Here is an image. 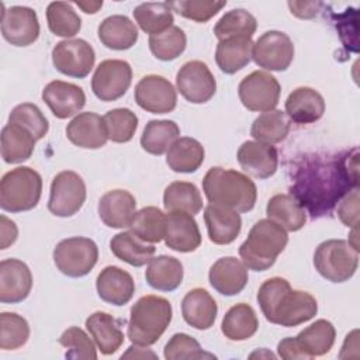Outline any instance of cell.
<instances>
[{"instance_id": "43", "label": "cell", "mask_w": 360, "mask_h": 360, "mask_svg": "<svg viewBox=\"0 0 360 360\" xmlns=\"http://www.w3.org/2000/svg\"><path fill=\"white\" fill-rule=\"evenodd\" d=\"M257 28V21L253 14L245 8H233L225 13L214 27L215 37L222 41L228 38H252Z\"/></svg>"}, {"instance_id": "22", "label": "cell", "mask_w": 360, "mask_h": 360, "mask_svg": "<svg viewBox=\"0 0 360 360\" xmlns=\"http://www.w3.org/2000/svg\"><path fill=\"white\" fill-rule=\"evenodd\" d=\"M68 139L83 149L103 148L108 141L104 118L96 112H79L66 127Z\"/></svg>"}, {"instance_id": "14", "label": "cell", "mask_w": 360, "mask_h": 360, "mask_svg": "<svg viewBox=\"0 0 360 360\" xmlns=\"http://www.w3.org/2000/svg\"><path fill=\"white\" fill-rule=\"evenodd\" d=\"M94 60L93 46L80 38L60 41L52 49V63L65 76L84 79L91 72Z\"/></svg>"}, {"instance_id": "54", "label": "cell", "mask_w": 360, "mask_h": 360, "mask_svg": "<svg viewBox=\"0 0 360 360\" xmlns=\"http://www.w3.org/2000/svg\"><path fill=\"white\" fill-rule=\"evenodd\" d=\"M18 229L14 221L8 219L6 215L0 217V248L7 249L17 240Z\"/></svg>"}, {"instance_id": "21", "label": "cell", "mask_w": 360, "mask_h": 360, "mask_svg": "<svg viewBox=\"0 0 360 360\" xmlns=\"http://www.w3.org/2000/svg\"><path fill=\"white\" fill-rule=\"evenodd\" d=\"M236 158L243 172L256 179H269L277 172L278 153L273 145L246 141L239 146Z\"/></svg>"}, {"instance_id": "25", "label": "cell", "mask_w": 360, "mask_h": 360, "mask_svg": "<svg viewBox=\"0 0 360 360\" xmlns=\"http://www.w3.org/2000/svg\"><path fill=\"white\" fill-rule=\"evenodd\" d=\"M135 212V197L127 190H110L98 201V217L108 228H129Z\"/></svg>"}, {"instance_id": "5", "label": "cell", "mask_w": 360, "mask_h": 360, "mask_svg": "<svg viewBox=\"0 0 360 360\" xmlns=\"http://www.w3.org/2000/svg\"><path fill=\"white\" fill-rule=\"evenodd\" d=\"M173 309L169 300L159 295H143L131 308L127 335L134 345L156 343L172 321Z\"/></svg>"}, {"instance_id": "7", "label": "cell", "mask_w": 360, "mask_h": 360, "mask_svg": "<svg viewBox=\"0 0 360 360\" xmlns=\"http://www.w3.org/2000/svg\"><path fill=\"white\" fill-rule=\"evenodd\" d=\"M336 330L332 322L318 319L294 338L278 342L277 352L284 360H309L329 353L335 343Z\"/></svg>"}, {"instance_id": "4", "label": "cell", "mask_w": 360, "mask_h": 360, "mask_svg": "<svg viewBox=\"0 0 360 360\" xmlns=\"http://www.w3.org/2000/svg\"><path fill=\"white\" fill-rule=\"evenodd\" d=\"M288 242L287 231L270 218L257 221L239 248V256L249 270L270 269Z\"/></svg>"}, {"instance_id": "8", "label": "cell", "mask_w": 360, "mask_h": 360, "mask_svg": "<svg viewBox=\"0 0 360 360\" xmlns=\"http://www.w3.org/2000/svg\"><path fill=\"white\" fill-rule=\"evenodd\" d=\"M316 271L332 283H345L352 278L359 266V250L343 239H329L318 245L314 253Z\"/></svg>"}, {"instance_id": "9", "label": "cell", "mask_w": 360, "mask_h": 360, "mask_svg": "<svg viewBox=\"0 0 360 360\" xmlns=\"http://www.w3.org/2000/svg\"><path fill=\"white\" fill-rule=\"evenodd\" d=\"M98 260L96 242L84 236H72L60 240L53 249L56 269L68 277H83L89 274Z\"/></svg>"}, {"instance_id": "17", "label": "cell", "mask_w": 360, "mask_h": 360, "mask_svg": "<svg viewBox=\"0 0 360 360\" xmlns=\"http://www.w3.org/2000/svg\"><path fill=\"white\" fill-rule=\"evenodd\" d=\"M1 13V35L14 46H28L39 37V21L31 7L13 6Z\"/></svg>"}, {"instance_id": "47", "label": "cell", "mask_w": 360, "mask_h": 360, "mask_svg": "<svg viewBox=\"0 0 360 360\" xmlns=\"http://www.w3.org/2000/svg\"><path fill=\"white\" fill-rule=\"evenodd\" d=\"M108 139L117 143L129 142L138 128V117L129 108H114L103 117Z\"/></svg>"}, {"instance_id": "12", "label": "cell", "mask_w": 360, "mask_h": 360, "mask_svg": "<svg viewBox=\"0 0 360 360\" xmlns=\"http://www.w3.org/2000/svg\"><path fill=\"white\" fill-rule=\"evenodd\" d=\"M252 59L266 70H287L294 59V44L285 32L266 31L253 44Z\"/></svg>"}, {"instance_id": "32", "label": "cell", "mask_w": 360, "mask_h": 360, "mask_svg": "<svg viewBox=\"0 0 360 360\" xmlns=\"http://www.w3.org/2000/svg\"><path fill=\"white\" fill-rule=\"evenodd\" d=\"M184 270L179 259L160 255L152 257L148 263L145 278L146 283L158 291H173L183 281Z\"/></svg>"}, {"instance_id": "52", "label": "cell", "mask_w": 360, "mask_h": 360, "mask_svg": "<svg viewBox=\"0 0 360 360\" xmlns=\"http://www.w3.org/2000/svg\"><path fill=\"white\" fill-rule=\"evenodd\" d=\"M338 217L349 228H357L359 222V187L352 188L338 202Z\"/></svg>"}, {"instance_id": "30", "label": "cell", "mask_w": 360, "mask_h": 360, "mask_svg": "<svg viewBox=\"0 0 360 360\" xmlns=\"http://www.w3.org/2000/svg\"><path fill=\"white\" fill-rule=\"evenodd\" d=\"M97 34L101 44L114 51L129 49L138 41V28L135 22L121 14L104 18L98 25Z\"/></svg>"}, {"instance_id": "38", "label": "cell", "mask_w": 360, "mask_h": 360, "mask_svg": "<svg viewBox=\"0 0 360 360\" xmlns=\"http://www.w3.org/2000/svg\"><path fill=\"white\" fill-rule=\"evenodd\" d=\"M180 128L172 120H150L142 132L141 146L150 155L160 156L179 138Z\"/></svg>"}, {"instance_id": "42", "label": "cell", "mask_w": 360, "mask_h": 360, "mask_svg": "<svg viewBox=\"0 0 360 360\" xmlns=\"http://www.w3.org/2000/svg\"><path fill=\"white\" fill-rule=\"evenodd\" d=\"M132 14L139 28L149 35L166 31L174 20L167 3H142L134 8Z\"/></svg>"}, {"instance_id": "20", "label": "cell", "mask_w": 360, "mask_h": 360, "mask_svg": "<svg viewBox=\"0 0 360 360\" xmlns=\"http://www.w3.org/2000/svg\"><path fill=\"white\" fill-rule=\"evenodd\" d=\"M163 239L167 248L180 253L194 252L201 245V233L197 221L191 214L183 211L167 212Z\"/></svg>"}, {"instance_id": "34", "label": "cell", "mask_w": 360, "mask_h": 360, "mask_svg": "<svg viewBox=\"0 0 360 360\" xmlns=\"http://www.w3.org/2000/svg\"><path fill=\"white\" fill-rule=\"evenodd\" d=\"M253 42L252 38H228L222 39L217 45L215 62L218 68L226 73L233 75L243 69L252 59Z\"/></svg>"}, {"instance_id": "31", "label": "cell", "mask_w": 360, "mask_h": 360, "mask_svg": "<svg viewBox=\"0 0 360 360\" xmlns=\"http://www.w3.org/2000/svg\"><path fill=\"white\" fill-rule=\"evenodd\" d=\"M35 136L22 125L8 122L1 129V158L6 163L15 165L31 158L35 148Z\"/></svg>"}, {"instance_id": "19", "label": "cell", "mask_w": 360, "mask_h": 360, "mask_svg": "<svg viewBox=\"0 0 360 360\" xmlns=\"http://www.w3.org/2000/svg\"><path fill=\"white\" fill-rule=\"evenodd\" d=\"M42 100L56 118L65 120L76 115L84 107L86 94L77 84L52 80L42 90Z\"/></svg>"}, {"instance_id": "28", "label": "cell", "mask_w": 360, "mask_h": 360, "mask_svg": "<svg viewBox=\"0 0 360 360\" xmlns=\"http://www.w3.org/2000/svg\"><path fill=\"white\" fill-rule=\"evenodd\" d=\"M218 307L211 294L204 288L190 290L181 301V315L184 321L198 329H210L217 319Z\"/></svg>"}, {"instance_id": "41", "label": "cell", "mask_w": 360, "mask_h": 360, "mask_svg": "<svg viewBox=\"0 0 360 360\" xmlns=\"http://www.w3.org/2000/svg\"><path fill=\"white\" fill-rule=\"evenodd\" d=\"M129 229L148 243L160 242L166 232V215L158 207H143L135 212Z\"/></svg>"}, {"instance_id": "33", "label": "cell", "mask_w": 360, "mask_h": 360, "mask_svg": "<svg viewBox=\"0 0 360 360\" xmlns=\"http://www.w3.org/2000/svg\"><path fill=\"white\" fill-rule=\"evenodd\" d=\"M204 146L194 138H177L166 155L167 166L176 173H193L204 162Z\"/></svg>"}, {"instance_id": "2", "label": "cell", "mask_w": 360, "mask_h": 360, "mask_svg": "<svg viewBox=\"0 0 360 360\" xmlns=\"http://www.w3.org/2000/svg\"><path fill=\"white\" fill-rule=\"evenodd\" d=\"M257 302L270 323L285 328L298 326L318 312L316 300L307 291L292 290L283 277L266 280L257 291Z\"/></svg>"}, {"instance_id": "10", "label": "cell", "mask_w": 360, "mask_h": 360, "mask_svg": "<svg viewBox=\"0 0 360 360\" xmlns=\"http://www.w3.org/2000/svg\"><path fill=\"white\" fill-rule=\"evenodd\" d=\"M86 194V184L82 176L72 170H63L51 183L48 210L55 217H72L83 207Z\"/></svg>"}, {"instance_id": "35", "label": "cell", "mask_w": 360, "mask_h": 360, "mask_svg": "<svg viewBox=\"0 0 360 360\" xmlns=\"http://www.w3.org/2000/svg\"><path fill=\"white\" fill-rule=\"evenodd\" d=\"M267 217L281 225L285 231L297 232L307 222L304 207L291 194H276L267 201Z\"/></svg>"}, {"instance_id": "1", "label": "cell", "mask_w": 360, "mask_h": 360, "mask_svg": "<svg viewBox=\"0 0 360 360\" xmlns=\"http://www.w3.org/2000/svg\"><path fill=\"white\" fill-rule=\"evenodd\" d=\"M359 152L333 158H307L294 173L291 195L312 218L329 214L352 188L359 187ZM304 208V210H305Z\"/></svg>"}, {"instance_id": "53", "label": "cell", "mask_w": 360, "mask_h": 360, "mask_svg": "<svg viewBox=\"0 0 360 360\" xmlns=\"http://www.w3.org/2000/svg\"><path fill=\"white\" fill-rule=\"evenodd\" d=\"M288 7L294 15L298 18H312L318 14L322 3L319 1H288Z\"/></svg>"}, {"instance_id": "27", "label": "cell", "mask_w": 360, "mask_h": 360, "mask_svg": "<svg viewBox=\"0 0 360 360\" xmlns=\"http://www.w3.org/2000/svg\"><path fill=\"white\" fill-rule=\"evenodd\" d=\"M325 112V100L312 87H297L285 100V114L295 124H312Z\"/></svg>"}, {"instance_id": "29", "label": "cell", "mask_w": 360, "mask_h": 360, "mask_svg": "<svg viewBox=\"0 0 360 360\" xmlns=\"http://www.w3.org/2000/svg\"><path fill=\"white\" fill-rule=\"evenodd\" d=\"M86 329L93 338L97 349L105 356L115 353L124 343L120 321L107 312L97 311L91 314L86 319Z\"/></svg>"}, {"instance_id": "26", "label": "cell", "mask_w": 360, "mask_h": 360, "mask_svg": "<svg viewBox=\"0 0 360 360\" xmlns=\"http://www.w3.org/2000/svg\"><path fill=\"white\" fill-rule=\"evenodd\" d=\"M204 221L208 238L215 245L232 243L242 228V218L238 211L217 204H208L205 207Z\"/></svg>"}, {"instance_id": "23", "label": "cell", "mask_w": 360, "mask_h": 360, "mask_svg": "<svg viewBox=\"0 0 360 360\" xmlns=\"http://www.w3.org/2000/svg\"><path fill=\"white\" fill-rule=\"evenodd\" d=\"M98 297L111 305L121 307L128 304L135 292V281L132 276L117 266L104 267L96 280Z\"/></svg>"}, {"instance_id": "39", "label": "cell", "mask_w": 360, "mask_h": 360, "mask_svg": "<svg viewBox=\"0 0 360 360\" xmlns=\"http://www.w3.org/2000/svg\"><path fill=\"white\" fill-rule=\"evenodd\" d=\"M290 118L281 110H271L262 112L252 124L250 135L263 143L283 142L290 132Z\"/></svg>"}, {"instance_id": "36", "label": "cell", "mask_w": 360, "mask_h": 360, "mask_svg": "<svg viewBox=\"0 0 360 360\" xmlns=\"http://www.w3.org/2000/svg\"><path fill=\"white\" fill-rule=\"evenodd\" d=\"M110 249L117 259L134 267H141L149 263L156 250L153 245L139 239L131 231L114 235L110 240Z\"/></svg>"}, {"instance_id": "49", "label": "cell", "mask_w": 360, "mask_h": 360, "mask_svg": "<svg viewBox=\"0 0 360 360\" xmlns=\"http://www.w3.org/2000/svg\"><path fill=\"white\" fill-rule=\"evenodd\" d=\"M59 343L66 347V359L75 360H96L97 352L94 342L87 336V333L77 328H68L59 338Z\"/></svg>"}, {"instance_id": "18", "label": "cell", "mask_w": 360, "mask_h": 360, "mask_svg": "<svg viewBox=\"0 0 360 360\" xmlns=\"http://www.w3.org/2000/svg\"><path fill=\"white\" fill-rule=\"evenodd\" d=\"M32 288L30 267L20 259H4L0 262V301L17 304L24 301Z\"/></svg>"}, {"instance_id": "51", "label": "cell", "mask_w": 360, "mask_h": 360, "mask_svg": "<svg viewBox=\"0 0 360 360\" xmlns=\"http://www.w3.org/2000/svg\"><path fill=\"white\" fill-rule=\"evenodd\" d=\"M163 356L167 360H191V359H215L214 354L201 349L200 343L187 333H174L166 343Z\"/></svg>"}, {"instance_id": "44", "label": "cell", "mask_w": 360, "mask_h": 360, "mask_svg": "<svg viewBox=\"0 0 360 360\" xmlns=\"http://www.w3.org/2000/svg\"><path fill=\"white\" fill-rule=\"evenodd\" d=\"M46 21L52 34L62 38L75 37L82 28V20L70 3L52 1L46 7Z\"/></svg>"}, {"instance_id": "11", "label": "cell", "mask_w": 360, "mask_h": 360, "mask_svg": "<svg viewBox=\"0 0 360 360\" xmlns=\"http://www.w3.org/2000/svg\"><path fill=\"white\" fill-rule=\"evenodd\" d=\"M280 93L278 80L264 70L249 73L238 86L239 100L249 111L266 112L274 110L278 104Z\"/></svg>"}, {"instance_id": "13", "label": "cell", "mask_w": 360, "mask_h": 360, "mask_svg": "<svg viewBox=\"0 0 360 360\" xmlns=\"http://www.w3.org/2000/svg\"><path fill=\"white\" fill-rule=\"evenodd\" d=\"M132 82V69L127 60L107 59L94 70L91 90L101 101H115L129 89Z\"/></svg>"}, {"instance_id": "6", "label": "cell", "mask_w": 360, "mask_h": 360, "mask_svg": "<svg viewBox=\"0 0 360 360\" xmlns=\"http://www.w3.org/2000/svg\"><path fill=\"white\" fill-rule=\"evenodd\" d=\"M42 194L41 174L20 166L7 172L0 181V207L7 212H24L35 208Z\"/></svg>"}, {"instance_id": "40", "label": "cell", "mask_w": 360, "mask_h": 360, "mask_svg": "<svg viewBox=\"0 0 360 360\" xmlns=\"http://www.w3.org/2000/svg\"><path fill=\"white\" fill-rule=\"evenodd\" d=\"M163 205L166 211H183L193 217L202 208V198L195 184L190 181H173L163 193Z\"/></svg>"}, {"instance_id": "55", "label": "cell", "mask_w": 360, "mask_h": 360, "mask_svg": "<svg viewBox=\"0 0 360 360\" xmlns=\"http://www.w3.org/2000/svg\"><path fill=\"white\" fill-rule=\"evenodd\" d=\"M75 4L87 14H94L103 7V1H76Z\"/></svg>"}, {"instance_id": "45", "label": "cell", "mask_w": 360, "mask_h": 360, "mask_svg": "<svg viewBox=\"0 0 360 360\" xmlns=\"http://www.w3.org/2000/svg\"><path fill=\"white\" fill-rule=\"evenodd\" d=\"M187 46V38L184 31L177 27L172 25L163 32L155 34L149 37V49L153 56L159 60L169 62L179 58Z\"/></svg>"}, {"instance_id": "16", "label": "cell", "mask_w": 360, "mask_h": 360, "mask_svg": "<svg viewBox=\"0 0 360 360\" xmlns=\"http://www.w3.org/2000/svg\"><path fill=\"white\" fill-rule=\"evenodd\" d=\"M136 104L152 114H167L176 108L177 94L173 84L163 76H143L135 86Z\"/></svg>"}, {"instance_id": "48", "label": "cell", "mask_w": 360, "mask_h": 360, "mask_svg": "<svg viewBox=\"0 0 360 360\" xmlns=\"http://www.w3.org/2000/svg\"><path fill=\"white\" fill-rule=\"evenodd\" d=\"M8 122L22 125L35 136L37 141L42 139L49 131L46 117L42 114L38 105L32 103H22L15 105L8 115Z\"/></svg>"}, {"instance_id": "15", "label": "cell", "mask_w": 360, "mask_h": 360, "mask_svg": "<svg viewBox=\"0 0 360 360\" xmlns=\"http://www.w3.org/2000/svg\"><path fill=\"white\" fill-rule=\"evenodd\" d=\"M176 86L180 94L193 104L207 103L217 91L215 77L201 60L186 62L176 75Z\"/></svg>"}, {"instance_id": "50", "label": "cell", "mask_w": 360, "mask_h": 360, "mask_svg": "<svg viewBox=\"0 0 360 360\" xmlns=\"http://www.w3.org/2000/svg\"><path fill=\"white\" fill-rule=\"evenodd\" d=\"M169 7L176 11L179 15L197 21L205 22L214 15L218 14L225 6L226 1H212V0H179L167 1Z\"/></svg>"}, {"instance_id": "37", "label": "cell", "mask_w": 360, "mask_h": 360, "mask_svg": "<svg viewBox=\"0 0 360 360\" xmlns=\"http://www.w3.org/2000/svg\"><path fill=\"white\" fill-rule=\"evenodd\" d=\"M259 328V319L255 309L245 302H239L224 315L221 330L229 340L240 342L252 338Z\"/></svg>"}, {"instance_id": "24", "label": "cell", "mask_w": 360, "mask_h": 360, "mask_svg": "<svg viewBox=\"0 0 360 360\" xmlns=\"http://www.w3.org/2000/svg\"><path fill=\"white\" fill-rule=\"evenodd\" d=\"M210 284L222 295L232 297L239 294L248 284V267L233 256L218 259L208 273Z\"/></svg>"}, {"instance_id": "46", "label": "cell", "mask_w": 360, "mask_h": 360, "mask_svg": "<svg viewBox=\"0 0 360 360\" xmlns=\"http://www.w3.org/2000/svg\"><path fill=\"white\" fill-rule=\"evenodd\" d=\"M30 338V325L25 318L15 312L0 315V349L15 350L24 346Z\"/></svg>"}, {"instance_id": "3", "label": "cell", "mask_w": 360, "mask_h": 360, "mask_svg": "<svg viewBox=\"0 0 360 360\" xmlns=\"http://www.w3.org/2000/svg\"><path fill=\"white\" fill-rule=\"evenodd\" d=\"M202 191L210 204L231 208L238 212L250 211L257 200L253 180L233 169L211 167L202 179Z\"/></svg>"}, {"instance_id": "56", "label": "cell", "mask_w": 360, "mask_h": 360, "mask_svg": "<svg viewBox=\"0 0 360 360\" xmlns=\"http://www.w3.org/2000/svg\"><path fill=\"white\" fill-rule=\"evenodd\" d=\"M139 350H141V346L139 345H135V346H131V347H128V352L127 353H124L121 357L124 359V357H148V356H150V357H156V354L155 353H152V352H143V353H139Z\"/></svg>"}]
</instances>
